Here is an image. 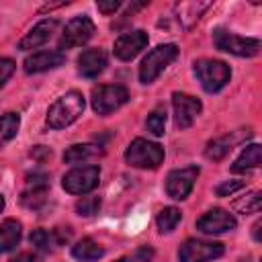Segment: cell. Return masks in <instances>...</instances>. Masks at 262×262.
I'll use <instances>...</instances> for the list:
<instances>
[{
  "label": "cell",
  "mask_w": 262,
  "mask_h": 262,
  "mask_svg": "<svg viewBox=\"0 0 262 262\" xmlns=\"http://www.w3.org/2000/svg\"><path fill=\"white\" fill-rule=\"evenodd\" d=\"M84 113V96L76 90L59 96L47 111V125L51 129H63L72 125Z\"/></svg>",
  "instance_id": "6da1fadb"
},
{
  "label": "cell",
  "mask_w": 262,
  "mask_h": 262,
  "mask_svg": "<svg viewBox=\"0 0 262 262\" xmlns=\"http://www.w3.org/2000/svg\"><path fill=\"white\" fill-rule=\"evenodd\" d=\"M176 55H178V47H176L174 43L158 45L156 49H151V51L143 57V61H141V66H139V80H141L143 84H151V82L176 59Z\"/></svg>",
  "instance_id": "7a4b0ae2"
},
{
  "label": "cell",
  "mask_w": 262,
  "mask_h": 262,
  "mask_svg": "<svg viewBox=\"0 0 262 262\" xmlns=\"http://www.w3.org/2000/svg\"><path fill=\"white\" fill-rule=\"evenodd\" d=\"M194 76L199 78L203 90L213 94L229 82L231 70L225 61H219V59H199L194 61Z\"/></svg>",
  "instance_id": "3957f363"
},
{
  "label": "cell",
  "mask_w": 262,
  "mask_h": 262,
  "mask_svg": "<svg viewBox=\"0 0 262 262\" xmlns=\"http://www.w3.org/2000/svg\"><path fill=\"white\" fill-rule=\"evenodd\" d=\"M125 162L133 168H158L164 162V147L147 139H133L125 149Z\"/></svg>",
  "instance_id": "277c9868"
},
{
  "label": "cell",
  "mask_w": 262,
  "mask_h": 262,
  "mask_svg": "<svg viewBox=\"0 0 262 262\" xmlns=\"http://www.w3.org/2000/svg\"><path fill=\"white\" fill-rule=\"evenodd\" d=\"M213 43L217 49L237 55V57H254L260 51V39L254 37H239L233 33H227L223 29H217L213 33Z\"/></svg>",
  "instance_id": "5b68a950"
},
{
  "label": "cell",
  "mask_w": 262,
  "mask_h": 262,
  "mask_svg": "<svg viewBox=\"0 0 262 262\" xmlns=\"http://www.w3.org/2000/svg\"><path fill=\"white\" fill-rule=\"evenodd\" d=\"M129 100V92L125 86H98L92 90V108L98 115H111L121 108Z\"/></svg>",
  "instance_id": "8992f818"
},
{
  "label": "cell",
  "mask_w": 262,
  "mask_h": 262,
  "mask_svg": "<svg viewBox=\"0 0 262 262\" xmlns=\"http://www.w3.org/2000/svg\"><path fill=\"white\" fill-rule=\"evenodd\" d=\"M98 180H100L98 166H82V168L70 170L63 176L61 186L70 194H86V192H90L98 186Z\"/></svg>",
  "instance_id": "52a82bcc"
},
{
  "label": "cell",
  "mask_w": 262,
  "mask_h": 262,
  "mask_svg": "<svg viewBox=\"0 0 262 262\" xmlns=\"http://www.w3.org/2000/svg\"><path fill=\"white\" fill-rule=\"evenodd\" d=\"M223 254V244L219 242H203V239H188L178 250L180 262H209Z\"/></svg>",
  "instance_id": "ba28073f"
},
{
  "label": "cell",
  "mask_w": 262,
  "mask_h": 262,
  "mask_svg": "<svg viewBox=\"0 0 262 262\" xmlns=\"http://www.w3.org/2000/svg\"><path fill=\"white\" fill-rule=\"evenodd\" d=\"M94 23L88 18V16H76L72 18L63 33H61V41H59V47L61 49H72V47H80L84 43H88L94 35Z\"/></svg>",
  "instance_id": "9c48e42d"
},
{
  "label": "cell",
  "mask_w": 262,
  "mask_h": 262,
  "mask_svg": "<svg viewBox=\"0 0 262 262\" xmlns=\"http://www.w3.org/2000/svg\"><path fill=\"white\" fill-rule=\"evenodd\" d=\"M196 176H199V168L196 166L172 170L168 174V180H166V192H168V196H172L176 201H184L192 192L194 182H196Z\"/></svg>",
  "instance_id": "30bf717a"
},
{
  "label": "cell",
  "mask_w": 262,
  "mask_h": 262,
  "mask_svg": "<svg viewBox=\"0 0 262 262\" xmlns=\"http://www.w3.org/2000/svg\"><path fill=\"white\" fill-rule=\"evenodd\" d=\"M172 106H174L176 127H180V129H188L201 113V100L190 94H184V92L172 94Z\"/></svg>",
  "instance_id": "8fae6325"
},
{
  "label": "cell",
  "mask_w": 262,
  "mask_h": 262,
  "mask_svg": "<svg viewBox=\"0 0 262 262\" xmlns=\"http://www.w3.org/2000/svg\"><path fill=\"white\" fill-rule=\"evenodd\" d=\"M235 225H237L235 217L225 209H211L196 221V229L207 235L231 231V229H235Z\"/></svg>",
  "instance_id": "7c38bea8"
},
{
  "label": "cell",
  "mask_w": 262,
  "mask_h": 262,
  "mask_svg": "<svg viewBox=\"0 0 262 262\" xmlns=\"http://www.w3.org/2000/svg\"><path fill=\"white\" fill-rule=\"evenodd\" d=\"M147 45V33L145 31H129L123 33L117 41H115V55L123 61H131L143 47Z\"/></svg>",
  "instance_id": "4fadbf2b"
},
{
  "label": "cell",
  "mask_w": 262,
  "mask_h": 262,
  "mask_svg": "<svg viewBox=\"0 0 262 262\" xmlns=\"http://www.w3.org/2000/svg\"><path fill=\"white\" fill-rule=\"evenodd\" d=\"M250 135H252L250 129H239V131H231L227 135H221V137H217V139H213V141L207 143L205 156L209 160H213V162H219V160H223L233 149L235 143H239L244 137H250Z\"/></svg>",
  "instance_id": "5bb4252c"
},
{
  "label": "cell",
  "mask_w": 262,
  "mask_h": 262,
  "mask_svg": "<svg viewBox=\"0 0 262 262\" xmlns=\"http://www.w3.org/2000/svg\"><path fill=\"white\" fill-rule=\"evenodd\" d=\"M55 29H57V20H55V18H45V20L37 23V25L27 33V37L18 43V49L27 51V49H37V47L45 45V43L51 39V35H53Z\"/></svg>",
  "instance_id": "9a60e30c"
},
{
  "label": "cell",
  "mask_w": 262,
  "mask_h": 262,
  "mask_svg": "<svg viewBox=\"0 0 262 262\" xmlns=\"http://www.w3.org/2000/svg\"><path fill=\"white\" fill-rule=\"evenodd\" d=\"M66 61V55L61 51H39L25 59V72L27 74H39L53 68H59Z\"/></svg>",
  "instance_id": "2e32d148"
},
{
  "label": "cell",
  "mask_w": 262,
  "mask_h": 262,
  "mask_svg": "<svg viewBox=\"0 0 262 262\" xmlns=\"http://www.w3.org/2000/svg\"><path fill=\"white\" fill-rule=\"evenodd\" d=\"M106 68V53L102 49H86L78 57V70L84 78H96Z\"/></svg>",
  "instance_id": "e0dca14e"
},
{
  "label": "cell",
  "mask_w": 262,
  "mask_h": 262,
  "mask_svg": "<svg viewBox=\"0 0 262 262\" xmlns=\"http://www.w3.org/2000/svg\"><path fill=\"white\" fill-rule=\"evenodd\" d=\"M72 235V231H63V229H55V231H45V229H35L29 237L31 246H35L41 252H51L53 248L61 246L63 242H68Z\"/></svg>",
  "instance_id": "ac0fdd59"
},
{
  "label": "cell",
  "mask_w": 262,
  "mask_h": 262,
  "mask_svg": "<svg viewBox=\"0 0 262 262\" xmlns=\"http://www.w3.org/2000/svg\"><path fill=\"white\" fill-rule=\"evenodd\" d=\"M102 156V147L100 145H90V143H78V145H72L63 151V162L66 164H86V162H92L96 158Z\"/></svg>",
  "instance_id": "d6986e66"
},
{
  "label": "cell",
  "mask_w": 262,
  "mask_h": 262,
  "mask_svg": "<svg viewBox=\"0 0 262 262\" xmlns=\"http://www.w3.org/2000/svg\"><path fill=\"white\" fill-rule=\"evenodd\" d=\"M72 256L76 260H80V262H96V260H100L104 256V248L100 244H96L94 239L84 237L72 248Z\"/></svg>",
  "instance_id": "ffe728a7"
},
{
  "label": "cell",
  "mask_w": 262,
  "mask_h": 262,
  "mask_svg": "<svg viewBox=\"0 0 262 262\" xmlns=\"http://www.w3.org/2000/svg\"><path fill=\"white\" fill-rule=\"evenodd\" d=\"M20 223L16 219H6L0 225V254L14 250L20 242Z\"/></svg>",
  "instance_id": "44dd1931"
},
{
  "label": "cell",
  "mask_w": 262,
  "mask_h": 262,
  "mask_svg": "<svg viewBox=\"0 0 262 262\" xmlns=\"http://www.w3.org/2000/svg\"><path fill=\"white\" fill-rule=\"evenodd\" d=\"M260 162H262V147L258 143H252V145H248L242 151V156L235 160V164L231 166V170L233 172H248L252 168H258Z\"/></svg>",
  "instance_id": "7402d4cb"
},
{
  "label": "cell",
  "mask_w": 262,
  "mask_h": 262,
  "mask_svg": "<svg viewBox=\"0 0 262 262\" xmlns=\"http://www.w3.org/2000/svg\"><path fill=\"white\" fill-rule=\"evenodd\" d=\"M180 219H182V213H180L176 207H164V209L158 213L156 223H158V229H160L162 233H170V231L180 223Z\"/></svg>",
  "instance_id": "603a6c76"
},
{
  "label": "cell",
  "mask_w": 262,
  "mask_h": 262,
  "mask_svg": "<svg viewBox=\"0 0 262 262\" xmlns=\"http://www.w3.org/2000/svg\"><path fill=\"white\" fill-rule=\"evenodd\" d=\"M18 125H20V119H18V115H14V113H8V115H4V117L0 119V147L6 145L12 137H16Z\"/></svg>",
  "instance_id": "cb8c5ba5"
},
{
  "label": "cell",
  "mask_w": 262,
  "mask_h": 262,
  "mask_svg": "<svg viewBox=\"0 0 262 262\" xmlns=\"http://www.w3.org/2000/svg\"><path fill=\"white\" fill-rule=\"evenodd\" d=\"M233 207H235L237 211H242L244 215H248V213H258L260 207H262V196H260L258 190H254V192H250L248 196H244V201L235 203Z\"/></svg>",
  "instance_id": "d4e9b609"
},
{
  "label": "cell",
  "mask_w": 262,
  "mask_h": 262,
  "mask_svg": "<svg viewBox=\"0 0 262 262\" xmlns=\"http://www.w3.org/2000/svg\"><path fill=\"white\" fill-rule=\"evenodd\" d=\"M98 209H100V199L98 196H82L76 203V211L82 217H90V215L98 213Z\"/></svg>",
  "instance_id": "484cf974"
},
{
  "label": "cell",
  "mask_w": 262,
  "mask_h": 262,
  "mask_svg": "<svg viewBox=\"0 0 262 262\" xmlns=\"http://www.w3.org/2000/svg\"><path fill=\"white\" fill-rule=\"evenodd\" d=\"M145 127H147V131H149V133H154L156 137L164 135V127H166V113H162V111H154V113L147 117Z\"/></svg>",
  "instance_id": "4316f807"
},
{
  "label": "cell",
  "mask_w": 262,
  "mask_h": 262,
  "mask_svg": "<svg viewBox=\"0 0 262 262\" xmlns=\"http://www.w3.org/2000/svg\"><path fill=\"white\" fill-rule=\"evenodd\" d=\"M151 258H154V250L147 248V246H143V248H137L135 252L119 258L117 262H151Z\"/></svg>",
  "instance_id": "83f0119b"
},
{
  "label": "cell",
  "mask_w": 262,
  "mask_h": 262,
  "mask_svg": "<svg viewBox=\"0 0 262 262\" xmlns=\"http://www.w3.org/2000/svg\"><path fill=\"white\" fill-rule=\"evenodd\" d=\"M242 186H244L242 180H227V182L219 184V186L215 188V192H217V196H229V194H233L235 190H239Z\"/></svg>",
  "instance_id": "f1b7e54d"
},
{
  "label": "cell",
  "mask_w": 262,
  "mask_h": 262,
  "mask_svg": "<svg viewBox=\"0 0 262 262\" xmlns=\"http://www.w3.org/2000/svg\"><path fill=\"white\" fill-rule=\"evenodd\" d=\"M14 61L12 59H6V57H0V88L8 82V78L14 74Z\"/></svg>",
  "instance_id": "f546056e"
},
{
  "label": "cell",
  "mask_w": 262,
  "mask_h": 262,
  "mask_svg": "<svg viewBox=\"0 0 262 262\" xmlns=\"http://www.w3.org/2000/svg\"><path fill=\"white\" fill-rule=\"evenodd\" d=\"M96 6H98V10H100L102 14H113L115 10L121 8V2H119V0H98Z\"/></svg>",
  "instance_id": "4dcf8cb0"
},
{
  "label": "cell",
  "mask_w": 262,
  "mask_h": 262,
  "mask_svg": "<svg viewBox=\"0 0 262 262\" xmlns=\"http://www.w3.org/2000/svg\"><path fill=\"white\" fill-rule=\"evenodd\" d=\"M10 262H39V256L33 252H20L14 258H10Z\"/></svg>",
  "instance_id": "1f68e13d"
},
{
  "label": "cell",
  "mask_w": 262,
  "mask_h": 262,
  "mask_svg": "<svg viewBox=\"0 0 262 262\" xmlns=\"http://www.w3.org/2000/svg\"><path fill=\"white\" fill-rule=\"evenodd\" d=\"M31 156L43 162L45 158H49V156H51V149H49V147H43V145H37V147H33V151H31Z\"/></svg>",
  "instance_id": "d6a6232c"
},
{
  "label": "cell",
  "mask_w": 262,
  "mask_h": 262,
  "mask_svg": "<svg viewBox=\"0 0 262 262\" xmlns=\"http://www.w3.org/2000/svg\"><path fill=\"white\" fill-rule=\"evenodd\" d=\"M260 225H262L260 221L254 225V239H256V242H260Z\"/></svg>",
  "instance_id": "836d02e7"
},
{
  "label": "cell",
  "mask_w": 262,
  "mask_h": 262,
  "mask_svg": "<svg viewBox=\"0 0 262 262\" xmlns=\"http://www.w3.org/2000/svg\"><path fill=\"white\" fill-rule=\"evenodd\" d=\"M2 209H4V196L0 194V213H2Z\"/></svg>",
  "instance_id": "e575fe53"
}]
</instances>
